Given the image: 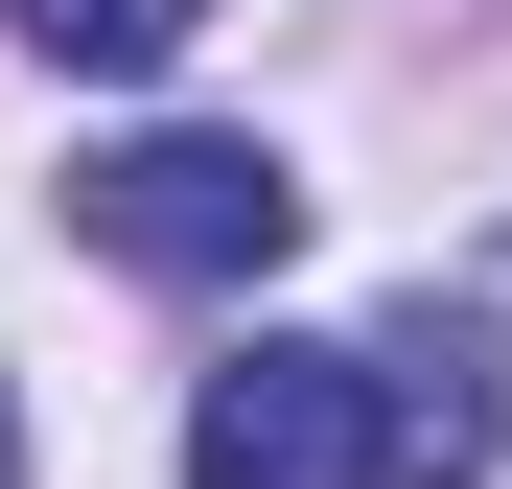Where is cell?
<instances>
[{
    "label": "cell",
    "instance_id": "5b68a950",
    "mask_svg": "<svg viewBox=\"0 0 512 489\" xmlns=\"http://www.w3.org/2000/svg\"><path fill=\"white\" fill-rule=\"evenodd\" d=\"M0 489H24V396H0Z\"/></svg>",
    "mask_w": 512,
    "mask_h": 489
},
{
    "label": "cell",
    "instance_id": "6da1fadb",
    "mask_svg": "<svg viewBox=\"0 0 512 489\" xmlns=\"http://www.w3.org/2000/svg\"><path fill=\"white\" fill-rule=\"evenodd\" d=\"M70 233H94L117 280H280V257H303V187H280V140L163 117V140H117V163H70Z\"/></svg>",
    "mask_w": 512,
    "mask_h": 489
},
{
    "label": "cell",
    "instance_id": "3957f363",
    "mask_svg": "<svg viewBox=\"0 0 512 489\" xmlns=\"http://www.w3.org/2000/svg\"><path fill=\"white\" fill-rule=\"evenodd\" d=\"M373 420H396V489H489L512 466V396H489V326L419 303L396 350H373Z\"/></svg>",
    "mask_w": 512,
    "mask_h": 489
},
{
    "label": "cell",
    "instance_id": "7a4b0ae2",
    "mask_svg": "<svg viewBox=\"0 0 512 489\" xmlns=\"http://www.w3.org/2000/svg\"><path fill=\"white\" fill-rule=\"evenodd\" d=\"M187 489H396L373 350H303V326H256V350L187 396Z\"/></svg>",
    "mask_w": 512,
    "mask_h": 489
},
{
    "label": "cell",
    "instance_id": "277c9868",
    "mask_svg": "<svg viewBox=\"0 0 512 489\" xmlns=\"http://www.w3.org/2000/svg\"><path fill=\"white\" fill-rule=\"evenodd\" d=\"M0 24H24L47 70H163V47L210 24V0H0Z\"/></svg>",
    "mask_w": 512,
    "mask_h": 489
}]
</instances>
